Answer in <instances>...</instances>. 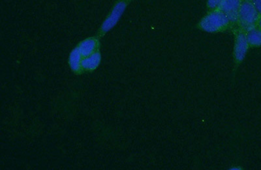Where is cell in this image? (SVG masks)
Returning a JSON list of instances; mask_svg holds the SVG:
<instances>
[{
  "label": "cell",
  "mask_w": 261,
  "mask_h": 170,
  "mask_svg": "<svg viewBox=\"0 0 261 170\" xmlns=\"http://www.w3.org/2000/svg\"><path fill=\"white\" fill-rule=\"evenodd\" d=\"M249 46L246 35L243 33L238 35L235 44V55L237 60L241 62L245 58L246 53Z\"/></svg>",
  "instance_id": "obj_5"
},
{
  "label": "cell",
  "mask_w": 261,
  "mask_h": 170,
  "mask_svg": "<svg viewBox=\"0 0 261 170\" xmlns=\"http://www.w3.org/2000/svg\"><path fill=\"white\" fill-rule=\"evenodd\" d=\"M228 16L222 10L210 12L201 21V27L208 32H216L225 28L229 24Z\"/></svg>",
  "instance_id": "obj_1"
},
{
  "label": "cell",
  "mask_w": 261,
  "mask_h": 170,
  "mask_svg": "<svg viewBox=\"0 0 261 170\" xmlns=\"http://www.w3.org/2000/svg\"><path fill=\"white\" fill-rule=\"evenodd\" d=\"M246 38H247L248 42L250 44L254 46H261V29L253 28L248 30V33L246 34Z\"/></svg>",
  "instance_id": "obj_9"
},
{
  "label": "cell",
  "mask_w": 261,
  "mask_h": 170,
  "mask_svg": "<svg viewBox=\"0 0 261 170\" xmlns=\"http://www.w3.org/2000/svg\"><path fill=\"white\" fill-rule=\"evenodd\" d=\"M259 26H260V28L261 29V18L259 20Z\"/></svg>",
  "instance_id": "obj_12"
},
{
  "label": "cell",
  "mask_w": 261,
  "mask_h": 170,
  "mask_svg": "<svg viewBox=\"0 0 261 170\" xmlns=\"http://www.w3.org/2000/svg\"><path fill=\"white\" fill-rule=\"evenodd\" d=\"M241 5V0H224L220 8L228 16L229 20L235 22L239 20V12Z\"/></svg>",
  "instance_id": "obj_4"
},
{
  "label": "cell",
  "mask_w": 261,
  "mask_h": 170,
  "mask_svg": "<svg viewBox=\"0 0 261 170\" xmlns=\"http://www.w3.org/2000/svg\"><path fill=\"white\" fill-rule=\"evenodd\" d=\"M126 6V3L124 1L118 2L116 4L112 12H110V16L107 17V18L106 19L105 22L102 25L101 30L103 32H107L111 30L112 28L115 26L118 20H120V17L124 14Z\"/></svg>",
  "instance_id": "obj_3"
},
{
  "label": "cell",
  "mask_w": 261,
  "mask_h": 170,
  "mask_svg": "<svg viewBox=\"0 0 261 170\" xmlns=\"http://www.w3.org/2000/svg\"><path fill=\"white\" fill-rule=\"evenodd\" d=\"M245 2H251L252 1H254V0H245Z\"/></svg>",
  "instance_id": "obj_13"
},
{
  "label": "cell",
  "mask_w": 261,
  "mask_h": 170,
  "mask_svg": "<svg viewBox=\"0 0 261 170\" xmlns=\"http://www.w3.org/2000/svg\"><path fill=\"white\" fill-rule=\"evenodd\" d=\"M97 46V42L93 38L87 39L80 42L78 46V50L81 53L82 56L86 57L90 56L94 53Z\"/></svg>",
  "instance_id": "obj_6"
},
{
  "label": "cell",
  "mask_w": 261,
  "mask_h": 170,
  "mask_svg": "<svg viewBox=\"0 0 261 170\" xmlns=\"http://www.w3.org/2000/svg\"><path fill=\"white\" fill-rule=\"evenodd\" d=\"M101 54L99 52H94L90 56L82 59V68L86 70H95L99 66L101 62Z\"/></svg>",
  "instance_id": "obj_7"
},
{
  "label": "cell",
  "mask_w": 261,
  "mask_h": 170,
  "mask_svg": "<svg viewBox=\"0 0 261 170\" xmlns=\"http://www.w3.org/2000/svg\"><path fill=\"white\" fill-rule=\"evenodd\" d=\"M224 0H208V6L212 10H216V8L221 7Z\"/></svg>",
  "instance_id": "obj_10"
},
{
  "label": "cell",
  "mask_w": 261,
  "mask_h": 170,
  "mask_svg": "<svg viewBox=\"0 0 261 170\" xmlns=\"http://www.w3.org/2000/svg\"><path fill=\"white\" fill-rule=\"evenodd\" d=\"M254 5L259 14H261V0H254Z\"/></svg>",
  "instance_id": "obj_11"
},
{
  "label": "cell",
  "mask_w": 261,
  "mask_h": 170,
  "mask_svg": "<svg viewBox=\"0 0 261 170\" xmlns=\"http://www.w3.org/2000/svg\"><path fill=\"white\" fill-rule=\"evenodd\" d=\"M82 56L78 48L72 51L69 56V64L73 71H78L82 68Z\"/></svg>",
  "instance_id": "obj_8"
},
{
  "label": "cell",
  "mask_w": 261,
  "mask_h": 170,
  "mask_svg": "<svg viewBox=\"0 0 261 170\" xmlns=\"http://www.w3.org/2000/svg\"><path fill=\"white\" fill-rule=\"evenodd\" d=\"M259 14L254 4L245 2L242 4L239 12V20L242 26L248 30L253 28L259 21Z\"/></svg>",
  "instance_id": "obj_2"
}]
</instances>
